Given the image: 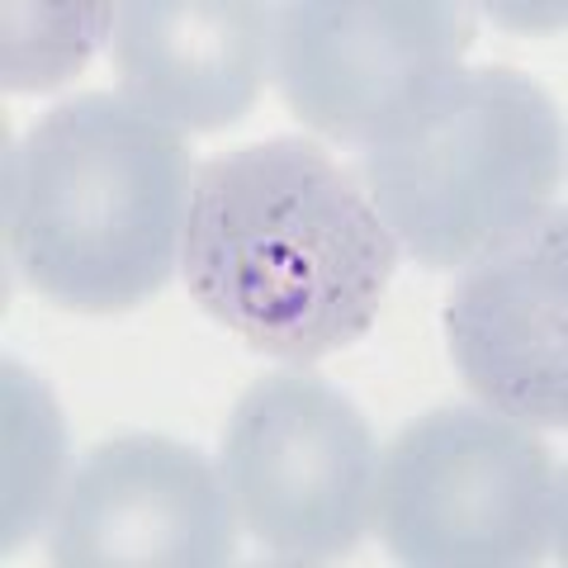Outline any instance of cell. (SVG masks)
<instances>
[{
  "instance_id": "6da1fadb",
  "label": "cell",
  "mask_w": 568,
  "mask_h": 568,
  "mask_svg": "<svg viewBox=\"0 0 568 568\" xmlns=\"http://www.w3.org/2000/svg\"><path fill=\"white\" fill-rule=\"evenodd\" d=\"M398 242L313 138H265L194 166L181 280L213 323L308 369L375 327Z\"/></svg>"
},
{
  "instance_id": "7a4b0ae2",
  "label": "cell",
  "mask_w": 568,
  "mask_h": 568,
  "mask_svg": "<svg viewBox=\"0 0 568 568\" xmlns=\"http://www.w3.org/2000/svg\"><path fill=\"white\" fill-rule=\"evenodd\" d=\"M190 190L175 129L119 95H71L10 148V261L58 308L129 313L181 271Z\"/></svg>"
},
{
  "instance_id": "3957f363",
  "label": "cell",
  "mask_w": 568,
  "mask_h": 568,
  "mask_svg": "<svg viewBox=\"0 0 568 568\" xmlns=\"http://www.w3.org/2000/svg\"><path fill=\"white\" fill-rule=\"evenodd\" d=\"M361 181L407 256L455 271L555 204L564 119L526 71L459 67L365 142Z\"/></svg>"
},
{
  "instance_id": "277c9868",
  "label": "cell",
  "mask_w": 568,
  "mask_h": 568,
  "mask_svg": "<svg viewBox=\"0 0 568 568\" xmlns=\"http://www.w3.org/2000/svg\"><path fill=\"white\" fill-rule=\"evenodd\" d=\"M564 474L521 422L455 403L407 422L379 459L375 526L413 568H526L564 549Z\"/></svg>"
},
{
  "instance_id": "5b68a950",
  "label": "cell",
  "mask_w": 568,
  "mask_h": 568,
  "mask_svg": "<svg viewBox=\"0 0 568 568\" xmlns=\"http://www.w3.org/2000/svg\"><path fill=\"white\" fill-rule=\"evenodd\" d=\"M219 474L246 536L280 564L346 559L375 526V432L342 388L308 369L261 375L237 398Z\"/></svg>"
},
{
  "instance_id": "8992f818",
  "label": "cell",
  "mask_w": 568,
  "mask_h": 568,
  "mask_svg": "<svg viewBox=\"0 0 568 568\" xmlns=\"http://www.w3.org/2000/svg\"><path fill=\"white\" fill-rule=\"evenodd\" d=\"M469 39V10L450 0H294L275 14L271 71L304 129L365 148L459 71Z\"/></svg>"
},
{
  "instance_id": "52a82bcc",
  "label": "cell",
  "mask_w": 568,
  "mask_h": 568,
  "mask_svg": "<svg viewBox=\"0 0 568 568\" xmlns=\"http://www.w3.org/2000/svg\"><path fill=\"white\" fill-rule=\"evenodd\" d=\"M237 555V507L219 465L156 432L95 446L52 530L62 568H223Z\"/></svg>"
},
{
  "instance_id": "ba28073f",
  "label": "cell",
  "mask_w": 568,
  "mask_h": 568,
  "mask_svg": "<svg viewBox=\"0 0 568 568\" xmlns=\"http://www.w3.org/2000/svg\"><path fill=\"white\" fill-rule=\"evenodd\" d=\"M446 346L469 394L521 426L568 422V237L549 204L465 265L446 298Z\"/></svg>"
},
{
  "instance_id": "9c48e42d",
  "label": "cell",
  "mask_w": 568,
  "mask_h": 568,
  "mask_svg": "<svg viewBox=\"0 0 568 568\" xmlns=\"http://www.w3.org/2000/svg\"><path fill=\"white\" fill-rule=\"evenodd\" d=\"M275 20L256 0H129L114 6L119 100L166 129H233L256 110Z\"/></svg>"
},
{
  "instance_id": "30bf717a",
  "label": "cell",
  "mask_w": 568,
  "mask_h": 568,
  "mask_svg": "<svg viewBox=\"0 0 568 568\" xmlns=\"http://www.w3.org/2000/svg\"><path fill=\"white\" fill-rule=\"evenodd\" d=\"M67 432L48 388L20 365H6V536L14 549L48 517L62 484Z\"/></svg>"
},
{
  "instance_id": "8fae6325",
  "label": "cell",
  "mask_w": 568,
  "mask_h": 568,
  "mask_svg": "<svg viewBox=\"0 0 568 568\" xmlns=\"http://www.w3.org/2000/svg\"><path fill=\"white\" fill-rule=\"evenodd\" d=\"M104 33H114V6H6L0 81L10 91H52L77 77Z\"/></svg>"
}]
</instances>
